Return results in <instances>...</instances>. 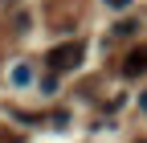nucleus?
Listing matches in <instances>:
<instances>
[{
    "label": "nucleus",
    "mask_w": 147,
    "mask_h": 143,
    "mask_svg": "<svg viewBox=\"0 0 147 143\" xmlns=\"http://www.w3.org/2000/svg\"><path fill=\"white\" fill-rule=\"evenodd\" d=\"M82 57H86V45L82 41H65V45H53L49 49V65L53 69H74Z\"/></svg>",
    "instance_id": "nucleus-1"
},
{
    "label": "nucleus",
    "mask_w": 147,
    "mask_h": 143,
    "mask_svg": "<svg viewBox=\"0 0 147 143\" xmlns=\"http://www.w3.org/2000/svg\"><path fill=\"white\" fill-rule=\"evenodd\" d=\"M123 74H127V78H139V74H147V45L131 49V53L123 57Z\"/></svg>",
    "instance_id": "nucleus-2"
},
{
    "label": "nucleus",
    "mask_w": 147,
    "mask_h": 143,
    "mask_svg": "<svg viewBox=\"0 0 147 143\" xmlns=\"http://www.w3.org/2000/svg\"><path fill=\"white\" fill-rule=\"evenodd\" d=\"M143 143H147V139H143Z\"/></svg>",
    "instance_id": "nucleus-4"
},
{
    "label": "nucleus",
    "mask_w": 147,
    "mask_h": 143,
    "mask_svg": "<svg viewBox=\"0 0 147 143\" xmlns=\"http://www.w3.org/2000/svg\"><path fill=\"white\" fill-rule=\"evenodd\" d=\"M106 4H110V8H127L131 0H106Z\"/></svg>",
    "instance_id": "nucleus-3"
}]
</instances>
